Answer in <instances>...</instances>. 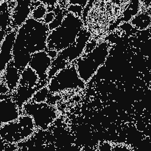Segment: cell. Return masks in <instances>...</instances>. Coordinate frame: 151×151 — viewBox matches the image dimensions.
Instances as JSON below:
<instances>
[{
  "label": "cell",
  "instance_id": "obj_23",
  "mask_svg": "<svg viewBox=\"0 0 151 151\" xmlns=\"http://www.w3.org/2000/svg\"><path fill=\"white\" fill-rule=\"evenodd\" d=\"M9 89L5 84H0V94L2 95H6Z\"/></svg>",
  "mask_w": 151,
  "mask_h": 151
},
{
  "label": "cell",
  "instance_id": "obj_21",
  "mask_svg": "<svg viewBox=\"0 0 151 151\" xmlns=\"http://www.w3.org/2000/svg\"><path fill=\"white\" fill-rule=\"evenodd\" d=\"M55 16V14H54V12H47L44 18V23L45 24H49L50 23H51L53 19H54Z\"/></svg>",
  "mask_w": 151,
  "mask_h": 151
},
{
  "label": "cell",
  "instance_id": "obj_11",
  "mask_svg": "<svg viewBox=\"0 0 151 151\" xmlns=\"http://www.w3.org/2000/svg\"><path fill=\"white\" fill-rule=\"evenodd\" d=\"M18 107L10 99H0V124H5L18 119Z\"/></svg>",
  "mask_w": 151,
  "mask_h": 151
},
{
  "label": "cell",
  "instance_id": "obj_14",
  "mask_svg": "<svg viewBox=\"0 0 151 151\" xmlns=\"http://www.w3.org/2000/svg\"><path fill=\"white\" fill-rule=\"evenodd\" d=\"M37 91V88L29 87L27 86H19L15 92L14 97V102L19 107L22 106L26 104L29 99H32L34 93Z\"/></svg>",
  "mask_w": 151,
  "mask_h": 151
},
{
  "label": "cell",
  "instance_id": "obj_2",
  "mask_svg": "<svg viewBox=\"0 0 151 151\" xmlns=\"http://www.w3.org/2000/svg\"><path fill=\"white\" fill-rule=\"evenodd\" d=\"M19 29L23 36L25 48L31 55L47 47L49 29L44 22L28 18Z\"/></svg>",
  "mask_w": 151,
  "mask_h": 151
},
{
  "label": "cell",
  "instance_id": "obj_26",
  "mask_svg": "<svg viewBox=\"0 0 151 151\" xmlns=\"http://www.w3.org/2000/svg\"><path fill=\"white\" fill-rule=\"evenodd\" d=\"M0 151H5V150H4L1 147H0Z\"/></svg>",
  "mask_w": 151,
  "mask_h": 151
},
{
  "label": "cell",
  "instance_id": "obj_12",
  "mask_svg": "<svg viewBox=\"0 0 151 151\" xmlns=\"http://www.w3.org/2000/svg\"><path fill=\"white\" fill-rule=\"evenodd\" d=\"M30 1H18L12 16L14 25L21 27L27 19L31 12Z\"/></svg>",
  "mask_w": 151,
  "mask_h": 151
},
{
  "label": "cell",
  "instance_id": "obj_25",
  "mask_svg": "<svg viewBox=\"0 0 151 151\" xmlns=\"http://www.w3.org/2000/svg\"><path fill=\"white\" fill-rule=\"evenodd\" d=\"M58 51H55V50H49V51L47 52L48 55H49V57L52 59V58H54L57 57V52Z\"/></svg>",
  "mask_w": 151,
  "mask_h": 151
},
{
  "label": "cell",
  "instance_id": "obj_24",
  "mask_svg": "<svg viewBox=\"0 0 151 151\" xmlns=\"http://www.w3.org/2000/svg\"><path fill=\"white\" fill-rule=\"evenodd\" d=\"M112 151H131L126 146H116L115 147H113Z\"/></svg>",
  "mask_w": 151,
  "mask_h": 151
},
{
  "label": "cell",
  "instance_id": "obj_5",
  "mask_svg": "<svg viewBox=\"0 0 151 151\" xmlns=\"http://www.w3.org/2000/svg\"><path fill=\"white\" fill-rule=\"evenodd\" d=\"M24 108L37 127L45 130L57 117L56 112L51 106L44 103H26Z\"/></svg>",
  "mask_w": 151,
  "mask_h": 151
},
{
  "label": "cell",
  "instance_id": "obj_13",
  "mask_svg": "<svg viewBox=\"0 0 151 151\" xmlns=\"http://www.w3.org/2000/svg\"><path fill=\"white\" fill-rule=\"evenodd\" d=\"M4 77L5 84L9 90H13L18 87L20 74L19 70L14 66L12 61L8 64L5 68Z\"/></svg>",
  "mask_w": 151,
  "mask_h": 151
},
{
  "label": "cell",
  "instance_id": "obj_9",
  "mask_svg": "<svg viewBox=\"0 0 151 151\" xmlns=\"http://www.w3.org/2000/svg\"><path fill=\"white\" fill-rule=\"evenodd\" d=\"M51 63V58L47 52L45 51H41L31 55L28 66L36 73L39 80L44 81L48 77V72Z\"/></svg>",
  "mask_w": 151,
  "mask_h": 151
},
{
  "label": "cell",
  "instance_id": "obj_16",
  "mask_svg": "<svg viewBox=\"0 0 151 151\" xmlns=\"http://www.w3.org/2000/svg\"><path fill=\"white\" fill-rule=\"evenodd\" d=\"M150 22L149 16L143 14L136 16L132 21V24L139 29H145L150 24Z\"/></svg>",
  "mask_w": 151,
  "mask_h": 151
},
{
  "label": "cell",
  "instance_id": "obj_15",
  "mask_svg": "<svg viewBox=\"0 0 151 151\" xmlns=\"http://www.w3.org/2000/svg\"><path fill=\"white\" fill-rule=\"evenodd\" d=\"M39 81V78L36 73L28 65L21 73L19 86L35 87Z\"/></svg>",
  "mask_w": 151,
  "mask_h": 151
},
{
  "label": "cell",
  "instance_id": "obj_6",
  "mask_svg": "<svg viewBox=\"0 0 151 151\" xmlns=\"http://www.w3.org/2000/svg\"><path fill=\"white\" fill-rule=\"evenodd\" d=\"M33 130L23 126L18 121L3 124L0 128V137L8 142H16L30 136Z\"/></svg>",
  "mask_w": 151,
  "mask_h": 151
},
{
  "label": "cell",
  "instance_id": "obj_27",
  "mask_svg": "<svg viewBox=\"0 0 151 151\" xmlns=\"http://www.w3.org/2000/svg\"><path fill=\"white\" fill-rule=\"evenodd\" d=\"M1 80H2V78H1V75H0V84H1Z\"/></svg>",
  "mask_w": 151,
  "mask_h": 151
},
{
  "label": "cell",
  "instance_id": "obj_19",
  "mask_svg": "<svg viewBox=\"0 0 151 151\" xmlns=\"http://www.w3.org/2000/svg\"><path fill=\"white\" fill-rule=\"evenodd\" d=\"M47 14V9L43 5H40L35 8L32 12V18L35 20H40L44 18Z\"/></svg>",
  "mask_w": 151,
  "mask_h": 151
},
{
  "label": "cell",
  "instance_id": "obj_10",
  "mask_svg": "<svg viewBox=\"0 0 151 151\" xmlns=\"http://www.w3.org/2000/svg\"><path fill=\"white\" fill-rule=\"evenodd\" d=\"M17 35L16 31H12L5 35L0 46V73L6 68L12 61V48Z\"/></svg>",
  "mask_w": 151,
  "mask_h": 151
},
{
  "label": "cell",
  "instance_id": "obj_4",
  "mask_svg": "<svg viewBox=\"0 0 151 151\" xmlns=\"http://www.w3.org/2000/svg\"><path fill=\"white\" fill-rule=\"evenodd\" d=\"M84 82L79 77L74 66L63 68L56 73L50 81L48 89L56 92L68 88L84 87Z\"/></svg>",
  "mask_w": 151,
  "mask_h": 151
},
{
  "label": "cell",
  "instance_id": "obj_7",
  "mask_svg": "<svg viewBox=\"0 0 151 151\" xmlns=\"http://www.w3.org/2000/svg\"><path fill=\"white\" fill-rule=\"evenodd\" d=\"M12 53L14 65L18 70L22 71L28 65L31 55L25 48L23 36L19 29L17 32Z\"/></svg>",
  "mask_w": 151,
  "mask_h": 151
},
{
  "label": "cell",
  "instance_id": "obj_3",
  "mask_svg": "<svg viewBox=\"0 0 151 151\" xmlns=\"http://www.w3.org/2000/svg\"><path fill=\"white\" fill-rule=\"evenodd\" d=\"M109 54L107 44L102 42L95 47L85 57L80 58L77 63V71L79 77L85 83L94 75L106 61Z\"/></svg>",
  "mask_w": 151,
  "mask_h": 151
},
{
  "label": "cell",
  "instance_id": "obj_18",
  "mask_svg": "<svg viewBox=\"0 0 151 151\" xmlns=\"http://www.w3.org/2000/svg\"><path fill=\"white\" fill-rule=\"evenodd\" d=\"M48 87H44L37 90L34 94L32 100L34 103H43L47 97V94L48 93Z\"/></svg>",
  "mask_w": 151,
  "mask_h": 151
},
{
  "label": "cell",
  "instance_id": "obj_22",
  "mask_svg": "<svg viewBox=\"0 0 151 151\" xmlns=\"http://www.w3.org/2000/svg\"><path fill=\"white\" fill-rule=\"evenodd\" d=\"M112 149L108 143H104L99 147L98 151H112Z\"/></svg>",
  "mask_w": 151,
  "mask_h": 151
},
{
  "label": "cell",
  "instance_id": "obj_1",
  "mask_svg": "<svg viewBox=\"0 0 151 151\" xmlns=\"http://www.w3.org/2000/svg\"><path fill=\"white\" fill-rule=\"evenodd\" d=\"M82 27L83 22L78 15L68 13L61 24L48 34L47 47L57 51L65 49L76 42Z\"/></svg>",
  "mask_w": 151,
  "mask_h": 151
},
{
  "label": "cell",
  "instance_id": "obj_17",
  "mask_svg": "<svg viewBox=\"0 0 151 151\" xmlns=\"http://www.w3.org/2000/svg\"><path fill=\"white\" fill-rule=\"evenodd\" d=\"M9 20V17L6 9V4H1L0 5V29H5Z\"/></svg>",
  "mask_w": 151,
  "mask_h": 151
},
{
  "label": "cell",
  "instance_id": "obj_20",
  "mask_svg": "<svg viewBox=\"0 0 151 151\" xmlns=\"http://www.w3.org/2000/svg\"><path fill=\"white\" fill-rule=\"evenodd\" d=\"M63 19L64 16L62 12H60V13L57 14V15L55 16V18L53 19V21L47 25L48 29L50 31H52L53 29L58 27L61 24Z\"/></svg>",
  "mask_w": 151,
  "mask_h": 151
},
{
  "label": "cell",
  "instance_id": "obj_8",
  "mask_svg": "<svg viewBox=\"0 0 151 151\" xmlns=\"http://www.w3.org/2000/svg\"><path fill=\"white\" fill-rule=\"evenodd\" d=\"M89 37L90 33L88 32L85 29H81L76 42L68 47L62 50L55 59L66 62V60L70 61L78 57L83 52Z\"/></svg>",
  "mask_w": 151,
  "mask_h": 151
}]
</instances>
